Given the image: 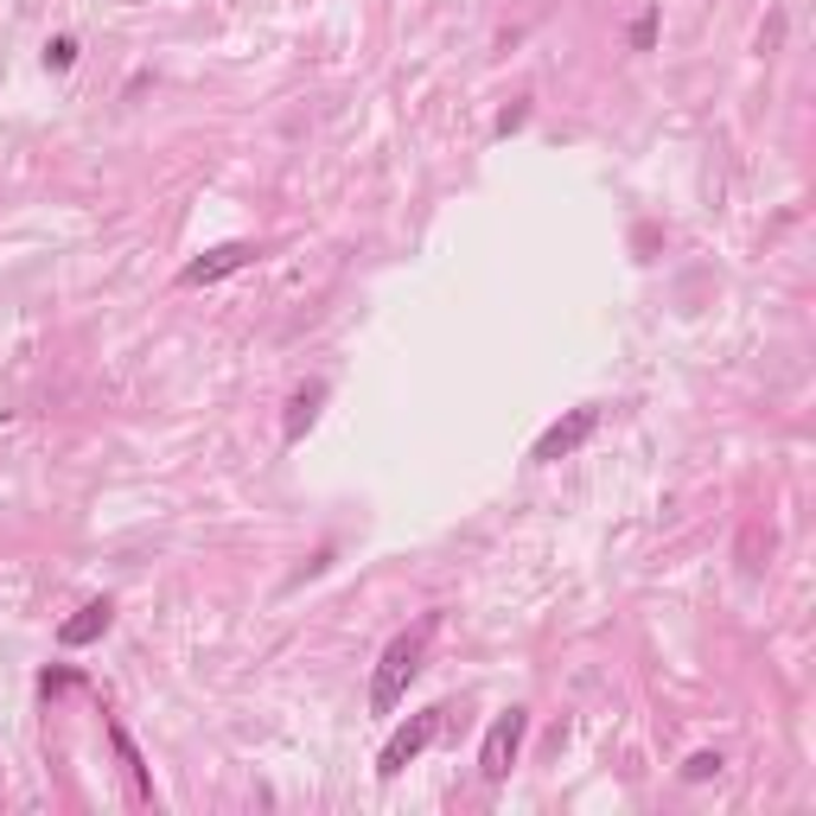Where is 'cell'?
Masks as SVG:
<instances>
[{"label": "cell", "mask_w": 816, "mask_h": 816, "mask_svg": "<svg viewBox=\"0 0 816 816\" xmlns=\"http://www.w3.org/2000/svg\"><path fill=\"white\" fill-rule=\"evenodd\" d=\"M434 631H441V613H421L408 631H396V638L383 644V657H376V669H371V714H396V708H403L408 683L428 664Z\"/></svg>", "instance_id": "obj_1"}, {"label": "cell", "mask_w": 816, "mask_h": 816, "mask_svg": "<svg viewBox=\"0 0 816 816\" xmlns=\"http://www.w3.org/2000/svg\"><path fill=\"white\" fill-rule=\"evenodd\" d=\"M256 256H261V249H256V243H243V236L211 243L205 256H191L186 268H179V288H218V281H230V275H243Z\"/></svg>", "instance_id": "obj_5"}, {"label": "cell", "mask_w": 816, "mask_h": 816, "mask_svg": "<svg viewBox=\"0 0 816 816\" xmlns=\"http://www.w3.org/2000/svg\"><path fill=\"white\" fill-rule=\"evenodd\" d=\"M109 746H115V759H121V772H128V784H135V804H153V772H148V759H141V746L128 741L121 721H109Z\"/></svg>", "instance_id": "obj_8"}, {"label": "cell", "mask_w": 816, "mask_h": 816, "mask_svg": "<svg viewBox=\"0 0 816 816\" xmlns=\"http://www.w3.org/2000/svg\"><path fill=\"white\" fill-rule=\"evenodd\" d=\"M109 626H115V599H83L71 619L58 626V644H65V651H83V644L109 638Z\"/></svg>", "instance_id": "obj_6"}, {"label": "cell", "mask_w": 816, "mask_h": 816, "mask_svg": "<svg viewBox=\"0 0 816 816\" xmlns=\"http://www.w3.org/2000/svg\"><path fill=\"white\" fill-rule=\"evenodd\" d=\"M721 766H727V759H721L714 746H702V753H689V759H683V784H708V779H721Z\"/></svg>", "instance_id": "obj_9"}, {"label": "cell", "mask_w": 816, "mask_h": 816, "mask_svg": "<svg viewBox=\"0 0 816 816\" xmlns=\"http://www.w3.org/2000/svg\"><path fill=\"white\" fill-rule=\"evenodd\" d=\"M523 121H529V103H511V109H498L491 135H498V141H511V135H523Z\"/></svg>", "instance_id": "obj_12"}, {"label": "cell", "mask_w": 816, "mask_h": 816, "mask_svg": "<svg viewBox=\"0 0 816 816\" xmlns=\"http://www.w3.org/2000/svg\"><path fill=\"white\" fill-rule=\"evenodd\" d=\"M599 415H606L599 403H581V408H568L561 421H549V428L536 434V446H529V466H556V459H568V453H581V446L594 441Z\"/></svg>", "instance_id": "obj_4"}, {"label": "cell", "mask_w": 816, "mask_h": 816, "mask_svg": "<svg viewBox=\"0 0 816 816\" xmlns=\"http://www.w3.org/2000/svg\"><path fill=\"white\" fill-rule=\"evenodd\" d=\"M319 403H326V383L313 376V383H300L294 396H288V415H281V441L300 446L313 434V421H319Z\"/></svg>", "instance_id": "obj_7"}, {"label": "cell", "mask_w": 816, "mask_h": 816, "mask_svg": "<svg viewBox=\"0 0 816 816\" xmlns=\"http://www.w3.org/2000/svg\"><path fill=\"white\" fill-rule=\"evenodd\" d=\"M441 714H446V708H421V714H408L403 727H396V734L383 741V753H376V779H383V784L403 779L408 766H415V759H421L428 746L441 741Z\"/></svg>", "instance_id": "obj_2"}, {"label": "cell", "mask_w": 816, "mask_h": 816, "mask_svg": "<svg viewBox=\"0 0 816 816\" xmlns=\"http://www.w3.org/2000/svg\"><path fill=\"white\" fill-rule=\"evenodd\" d=\"M71 65H77V38H71V33H58L51 45H45V71H58V77H65Z\"/></svg>", "instance_id": "obj_11"}, {"label": "cell", "mask_w": 816, "mask_h": 816, "mask_svg": "<svg viewBox=\"0 0 816 816\" xmlns=\"http://www.w3.org/2000/svg\"><path fill=\"white\" fill-rule=\"evenodd\" d=\"M657 26H664V13H657V7H644V13H638V20H631V51H651V45H657Z\"/></svg>", "instance_id": "obj_10"}, {"label": "cell", "mask_w": 816, "mask_h": 816, "mask_svg": "<svg viewBox=\"0 0 816 816\" xmlns=\"http://www.w3.org/2000/svg\"><path fill=\"white\" fill-rule=\"evenodd\" d=\"M523 734H529V708L491 714V727H485V741H479V779L485 784L511 779V766H517V753H523Z\"/></svg>", "instance_id": "obj_3"}]
</instances>
